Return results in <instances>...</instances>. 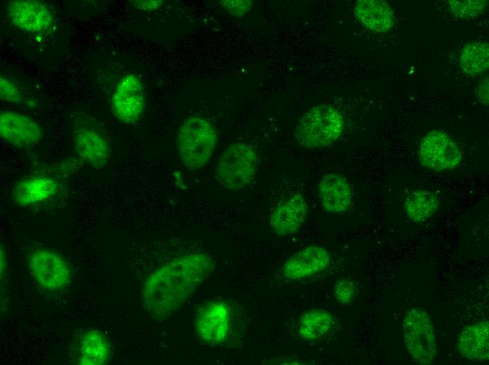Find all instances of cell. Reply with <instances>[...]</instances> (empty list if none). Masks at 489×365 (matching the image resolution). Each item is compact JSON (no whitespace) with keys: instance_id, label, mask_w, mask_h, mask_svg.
Instances as JSON below:
<instances>
[{"instance_id":"7402d4cb","label":"cell","mask_w":489,"mask_h":365,"mask_svg":"<svg viewBox=\"0 0 489 365\" xmlns=\"http://www.w3.org/2000/svg\"><path fill=\"white\" fill-rule=\"evenodd\" d=\"M459 66L469 74L485 72L489 66V46L483 41L467 44L459 55Z\"/></svg>"},{"instance_id":"5b68a950","label":"cell","mask_w":489,"mask_h":365,"mask_svg":"<svg viewBox=\"0 0 489 365\" xmlns=\"http://www.w3.org/2000/svg\"><path fill=\"white\" fill-rule=\"evenodd\" d=\"M403 342L415 361L420 364L433 363L437 347L433 326L429 314L423 309L409 310L403 321Z\"/></svg>"},{"instance_id":"83f0119b","label":"cell","mask_w":489,"mask_h":365,"mask_svg":"<svg viewBox=\"0 0 489 365\" xmlns=\"http://www.w3.org/2000/svg\"><path fill=\"white\" fill-rule=\"evenodd\" d=\"M476 93L480 102L488 105V78L481 81L476 87Z\"/></svg>"},{"instance_id":"277c9868","label":"cell","mask_w":489,"mask_h":365,"mask_svg":"<svg viewBox=\"0 0 489 365\" xmlns=\"http://www.w3.org/2000/svg\"><path fill=\"white\" fill-rule=\"evenodd\" d=\"M257 165L256 153L251 145L243 142H234L219 158L215 178L226 189L238 190L253 180Z\"/></svg>"},{"instance_id":"f1b7e54d","label":"cell","mask_w":489,"mask_h":365,"mask_svg":"<svg viewBox=\"0 0 489 365\" xmlns=\"http://www.w3.org/2000/svg\"><path fill=\"white\" fill-rule=\"evenodd\" d=\"M1 277L4 274L6 268V253L4 247L1 246Z\"/></svg>"},{"instance_id":"603a6c76","label":"cell","mask_w":489,"mask_h":365,"mask_svg":"<svg viewBox=\"0 0 489 365\" xmlns=\"http://www.w3.org/2000/svg\"><path fill=\"white\" fill-rule=\"evenodd\" d=\"M448 4L451 13L460 18H470L478 15L487 4L483 0H450Z\"/></svg>"},{"instance_id":"5bb4252c","label":"cell","mask_w":489,"mask_h":365,"mask_svg":"<svg viewBox=\"0 0 489 365\" xmlns=\"http://www.w3.org/2000/svg\"><path fill=\"white\" fill-rule=\"evenodd\" d=\"M7 11L12 23L25 32L46 31L53 22V15L48 6L39 1H11Z\"/></svg>"},{"instance_id":"30bf717a","label":"cell","mask_w":489,"mask_h":365,"mask_svg":"<svg viewBox=\"0 0 489 365\" xmlns=\"http://www.w3.org/2000/svg\"><path fill=\"white\" fill-rule=\"evenodd\" d=\"M418 156L425 168L435 171L453 169L462 158L459 148L452 139L443 131L437 130L423 137Z\"/></svg>"},{"instance_id":"9c48e42d","label":"cell","mask_w":489,"mask_h":365,"mask_svg":"<svg viewBox=\"0 0 489 365\" xmlns=\"http://www.w3.org/2000/svg\"><path fill=\"white\" fill-rule=\"evenodd\" d=\"M231 328V310L226 302L209 301L198 309L195 329L202 343L209 345H221L228 339Z\"/></svg>"},{"instance_id":"52a82bcc","label":"cell","mask_w":489,"mask_h":365,"mask_svg":"<svg viewBox=\"0 0 489 365\" xmlns=\"http://www.w3.org/2000/svg\"><path fill=\"white\" fill-rule=\"evenodd\" d=\"M72 139L76 153L90 167L100 170L107 164L111 155L110 142L96 121L89 118L77 121Z\"/></svg>"},{"instance_id":"2e32d148","label":"cell","mask_w":489,"mask_h":365,"mask_svg":"<svg viewBox=\"0 0 489 365\" xmlns=\"http://www.w3.org/2000/svg\"><path fill=\"white\" fill-rule=\"evenodd\" d=\"M318 189L320 203L327 212H345L352 204L351 187L348 180L339 174L325 175L319 181Z\"/></svg>"},{"instance_id":"8fae6325","label":"cell","mask_w":489,"mask_h":365,"mask_svg":"<svg viewBox=\"0 0 489 365\" xmlns=\"http://www.w3.org/2000/svg\"><path fill=\"white\" fill-rule=\"evenodd\" d=\"M0 135L10 145L26 148L42 139L40 125L31 117L17 112L4 110L0 114Z\"/></svg>"},{"instance_id":"4fadbf2b","label":"cell","mask_w":489,"mask_h":365,"mask_svg":"<svg viewBox=\"0 0 489 365\" xmlns=\"http://www.w3.org/2000/svg\"><path fill=\"white\" fill-rule=\"evenodd\" d=\"M308 211L304 196L300 193L294 194L273 209L269 216L270 227L278 236L292 235L304 224Z\"/></svg>"},{"instance_id":"ba28073f","label":"cell","mask_w":489,"mask_h":365,"mask_svg":"<svg viewBox=\"0 0 489 365\" xmlns=\"http://www.w3.org/2000/svg\"><path fill=\"white\" fill-rule=\"evenodd\" d=\"M111 109L115 117L125 124H135L143 118L146 95L138 77L129 74L119 80L112 96Z\"/></svg>"},{"instance_id":"4316f807","label":"cell","mask_w":489,"mask_h":365,"mask_svg":"<svg viewBox=\"0 0 489 365\" xmlns=\"http://www.w3.org/2000/svg\"><path fill=\"white\" fill-rule=\"evenodd\" d=\"M130 2L137 8L145 11H155L162 4L161 0H136Z\"/></svg>"},{"instance_id":"8992f818","label":"cell","mask_w":489,"mask_h":365,"mask_svg":"<svg viewBox=\"0 0 489 365\" xmlns=\"http://www.w3.org/2000/svg\"><path fill=\"white\" fill-rule=\"evenodd\" d=\"M30 270L43 289L56 291L67 286L72 278V269L67 259L48 248L34 250L28 256Z\"/></svg>"},{"instance_id":"d4e9b609","label":"cell","mask_w":489,"mask_h":365,"mask_svg":"<svg viewBox=\"0 0 489 365\" xmlns=\"http://www.w3.org/2000/svg\"><path fill=\"white\" fill-rule=\"evenodd\" d=\"M219 4L230 15L241 18L249 12L253 1L249 0H223L221 1Z\"/></svg>"},{"instance_id":"7c38bea8","label":"cell","mask_w":489,"mask_h":365,"mask_svg":"<svg viewBox=\"0 0 489 365\" xmlns=\"http://www.w3.org/2000/svg\"><path fill=\"white\" fill-rule=\"evenodd\" d=\"M330 263V253L325 247L310 245L287 258L281 266V272L289 280H301L322 272Z\"/></svg>"},{"instance_id":"484cf974","label":"cell","mask_w":489,"mask_h":365,"mask_svg":"<svg viewBox=\"0 0 489 365\" xmlns=\"http://www.w3.org/2000/svg\"><path fill=\"white\" fill-rule=\"evenodd\" d=\"M1 99L13 103L21 102L22 95L18 86L4 76L0 77Z\"/></svg>"},{"instance_id":"9a60e30c","label":"cell","mask_w":489,"mask_h":365,"mask_svg":"<svg viewBox=\"0 0 489 365\" xmlns=\"http://www.w3.org/2000/svg\"><path fill=\"white\" fill-rule=\"evenodd\" d=\"M74 361L79 365H104L110 358L111 348L105 335L98 330H87L76 336L72 344Z\"/></svg>"},{"instance_id":"7a4b0ae2","label":"cell","mask_w":489,"mask_h":365,"mask_svg":"<svg viewBox=\"0 0 489 365\" xmlns=\"http://www.w3.org/2000/svg\"><path fill=\"white\" fill-rule=\"evenodd\" d=\"M217 142V131L208 119L197 115L187 118L178 133L181 161L188 170L201 168L211 157Z\"/></svg>"},{"instance_id":"ffe728a7","label":"cell","mask_w":489,"mask_h":365,"mask_svg":"<svg viewBox=\"0 0 489 365\" xmlns=\"http://www.w3.org/2000/svg\"><path fill=\"white\" fill-rule=\"evenodd\" d=\"M439 206L440 199L435 192L417 190L406 197L404 208L410 220L421 223L434 214Z\"/></svg>"},{"instance_id":"e0dca14e","label":"cell","mask_w":489,"mask_h":365,"mask_svg":"<svg viewBox=\"0 0 489 365\" xmlns=\"http://www.w3.org/2000/svg\"><path fill=\"white\" fill-rule=\"evenodd\" d=\"M58 182L47 175L25 177L13 186V200L21 206L34 205L53 197L58 192Z\"/></svg>"},{"instance_id":"44dd1931","label":"cell","mask_w":489,"mask_h":365,"mask_svg":"<svg viewBox=\"0 0 489 365\" xmlns=\"http://www.w3.org/2000/svg\"><path fill=\"white\" fill-rule=\"evenodd\" d=\"M332 324L333 317L329 312L319 308L310 309L300 318L299 335L304 340H315L325 336L331 329Z\"/></svg>"},{"instance_id":"cb8c5ba5","label":"cell","mask_w":489,"mask_h":365,"mask_svg":"<svg viewBox=\"0 0 489 365\" xmlns=\"http://www.w3.org/2000/svg\"><path fill=\"white\" fill-rule=\"evenodd\" d=\"M356 286L353 281L348 279H339L334 286V295L337 303L346 305L350 303L356 293Z\"/></svg>"},{"instance_id":"ac0fdd59","label":"cell","mask_w":489,"mask_h":365,"mask_svg":"<svg viewBox=\"0 0 489 365\" xmlns=\"http://www.w3.org/2000/svg\"><path fill=\"white\" fill-rule=\"evenodd\" d=\"M458 349L462 355L473 361H485L489 358V324L488 320L466 327L460 333Z\"/></svg>"},{"instance_id":"6da1fadb","label":"cell","mask_w":489,"mask_h":365,"mask_svg":"<svg viewBox=\"0 0 489 365\" xmlns=\"http://www.w3.org/2000/svg\"><path fill=\"white\" fill-rule=\"evenodd\" d=\"M214 267L202 253H190L171 259L152 272L142 290V302L148 314L163 319L180 309Z\"/></svg>"},{"instance_id":"d6986e66","label":"cell","mask_w":489,"mask_h":365,"mask_svg":"<svg viewBox=\"0 0 489 365\" xmlns=\"http://www.w3.org/2000/svg\"><path fill=\"white\" fill-rule=\"evenodd\" d=\"M354 15L366 28L377 32L391 29L394 22L393 12L382 0H358L354 5Z\"/></svg>"},{"instance_id":"3957f363","label":"cell","mask_w":489,"mask_h":365,"mask_svg":"<svg viewBox=\"0 0 489 365\" xmlns=\"http://www.w3.org/2000/svg\"><path fill=\"white\" fill-rule=\"evenodd\" d=\"M344 126L343 117L337 109L319 105L308 109L298 120L294 137L305 148L323 147L339 139Z\"/></svg>"}]
</instances>
